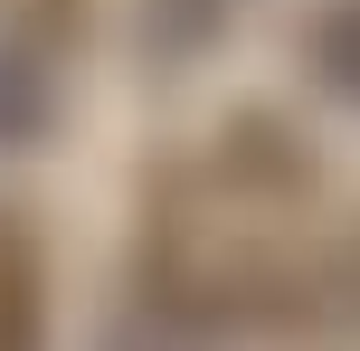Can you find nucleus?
I'll use <instances>...</instances> for the list:
<instances>
[{
    "mask_svg": "<svg viewBox=\"0 0 360 351\" xmlns=\"http://www.w3.org/2000/svg\"><path fill=\"white\" fill-rule=\"evenodd\" d=\"M323 57H332V67H342L351 86H360V0H342V10H332V29H323Z\"/></svg>",
    "mask_w": 360,
    "mask_h": 351,
    "instance_id": "nucleus-2",
    "label": "nucleus"
},
{
    "mask_svg": "<svg viewBox=\"0 0 360 351\" xmlns=\"http://www.w3.org/2000/svg\"><path fill=\"white\" fill-rule=\"evenodd\" d=\"M0 351H38V276L10 228H0Z\"/></svg>",
    "mask_w": 360,
    "mask_h": 351,
    "instance_id": "nucleus-1",
    "label": "nucleus"
}]
</instances>
